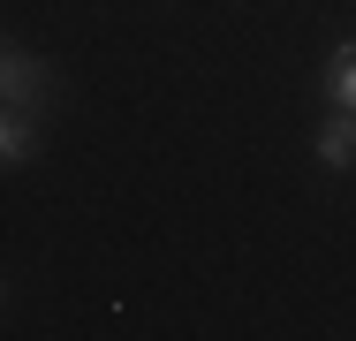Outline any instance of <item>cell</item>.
<instances>
[{
  "label": "cell",
  "instance_id": "cell-1",
  "mask_svg": "<svg viewBox=\"0 0 356 341\" xmlns=\"http://www.w3.org/2000/svg\"><path fill=\"white\" fill-rule=\"evenodd\" d=\"M0 84H8V114H31V106L54 91V84H46V68L31 61V54H8V61H0Z\"/></svg>",
  "mask_w": 356,
  "mask_h": 341
},
{
  "label": "cell",
  "instance_id": "cell-2",
  "mask_svg": "<svg viewBox=\"0 0 356 341\" xmlns=\"http://www.w3.org/2000/svg\"><path fill=\"white\" fill-rule=\"evenodd\" d=\"M326 99H334V114H356V38L334 46V61H326Z\"/></svg>",
  "mask_w": 356,
  "mask_h": 341
},
{
  "label": "cell",
  "instance_id": "cell-3",
  "mask_svg": "<svg viewBox=\"0 0 356 341\" xmlns=\"http://www.w3.org/2000/svg\"><path fill=\"white\" fill-rule=\"evenodd\" d=\"M318 159H326V167H349L356 159V114H334V122L318 129Z\"/></svg>",
  "mask_w": 356,
  "mask_h": 341
},
{
  "label": "cell",
  "instance_id": "cell-4",
  "mask_svg": "<svg viewBox=\"0 0 356 341\" xmlns=\"http://www.w3.org/2000/svg\"><path fill=\"white\" fill-rule=\"evenodd\" d=\"M0 152H8V167H23V159L38 152V129H31V114H8V129H0Z\"/></svg>",
  "mask_w": 356,
  "mask_h": 341
}]
</instances>
